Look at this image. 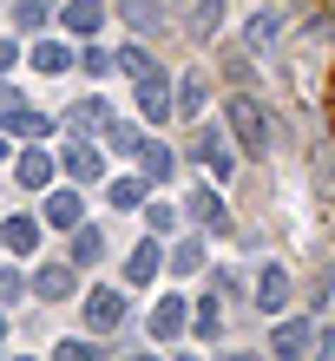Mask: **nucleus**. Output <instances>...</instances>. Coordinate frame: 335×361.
<instances>
[{
    "mask_svg": "<svg viewBox=\"0 0 335 361\" xmlns=\"http://www.w3.org/2000/svg\"><path fill=\"white\" fill-rule=\"evenodd\" d=\"M224 125H230V138H237V152H263V145H269V118H263L257 92H230Z\"/></svg>",
    "mask_w": 335,
    "mask_h": 361,
    "instance_id": "obj_1",
    "label": "nucleus"
},
{
    "mask_svg": "<svg viewBox=\"0 0 335 361\" xmlns=\"http://www.w3.org/2000/svg\"><path fill=\"white\" fill-rule=\"evenodd\" d=\"M132 99H138V118H145V125H164V118L178 112V105H171V73H164V66L138 73V79H132Z\"/></svg>",
    "mask_w": 335,
    "mask_h": 361,
    "instance_id": "obj_2",
    "label": "nucleus"
},
{
    "mask_svg": "<svg viewBox=\"0 0 335 361\" xmlns=\"http://www.w3.org/2000/svg\"><path fill=\"white\" fill-rule=\"evenodd\" d=\"M191 158L204 164V171H211V184H224L230 171H237V152H230V132H224V125H197Z\"/></svg>",
    "mask_w": 335,
    "mask_h": 361,
    "instance_id": "obj_3",
    "label": "nucleus"
},
{
    "mask_svg": "<svg viewBox=\"0 0 335 361\" xmlns=\"http://www.w3.org/2000/svg\"><path fill=\"white\" fill-rule=\"evenodd\" d=\"M27 289L39 295V302H66V295L79 289V263L66 257V263H47V269H33V276H27Z\"/></svg>",
    "mask_w": 335,
    "mask_h": 361,
    "instance_id": "obj_4",
    "label": "nucleus"
},
{
    "mask_svg": "<svg viewBox=\"0 0 335 361\" xmlns=\"http://www.w3.org/2000/svg\"><path fill=\"white\" fill-rule=\"evenodd\" d=\"M39 224H47V230H79V224H86V197H79V190H53V184H47Z\"/></svg>",
    "mask_w": 335,
    "mask_h": 361,
    "instance_id": "obj_5",
    "label": "nucleus"
},
{
    "mask_svg": "<svg viewBox=\"0 0 335 361\" xmlns=\"http://www.w3.org/2000/svg\"><path fill=\"white\" fill-rule=\"evenodd\" d=\"M191 302H184V295H158V309L145 315V329H152V342H178L184 329H191V315H184Z\"/></svg>",
    "mask_w": 335,
    "mask_h": 361,
    "instance_id": "obj_6",
    "label": "nucleus"
},
{
    "mask_svg": "<svg viewBox=\"0 0 335 361\" xmlns=\"http://www.w3.org/2000/svg\"><path fill=\"white\" fill-rule=\"evenodd\" d=\"M59 164L79 178V184H92V178H106V158H99V145L92 138H73V145H59Z\"/></svg>",
    "mask_w": 335,
    "mask_h": 361,
    "instance_id": "obj_7",
    "label": "nucleus"
},
{
    "mask_svg": "<svg viewBox=\"0 0 335 361\" xmlns=\"http://www.w3.org/2000/svg\"><path fill=\"white\" fill-rule=\"evenodd\" d=\"M171 105H178V118H204V105H211V79H204V73L171 79Z\"/></svg>",
    "mask_w": 335,
    "mask_h": 361,
    "instance_id": "obj_8",
    "label": "nucleus"
},
{
    "mask_svg": "<svg viewBox=\"0 0 335 361\" xmlns=\"http://www.w3.org/2000/svg\"><path fill=\"white\" fill-rule=\"evenodd\" d=\"M184 204H191V217H197L204 230H211V237H224V230H230V210H224V190H211V184H197V190H191V197H184Z\"/></svg>",
    "mask_w": 335,
    "mask_h": 361,
    "instance_id": "obj_9",
    "label": "nucleus"
},
{
    "mask_svg": "<svg viewBox=\"0 0 335 361\" xmlns=\"http://www.w3.org/2000/svg\"><path fill=\"white\" fill-rule=\"evenodd\" d=\"M138 171L152 178V184H171L178 178V152H171V145H158V138H138Z\"/></svg>",
    "mask_w": 335,
    "mask_h": 361,
    "instance_id": "obj_10",
    "label": "nucleus"
},
{
    "mask_svg": "<svg viewBox=\"0 0 335 361\" xmlns=\"http://www.w3.org/2000/svg\"><path fill=\"white\" fill-rule=\"evenodd\" d=\"M27 59H33V73H47V79L79 66V53L66 47V39H33V47H27Z\"/></svg>",
    "mask_w": 335,
    "mask_h": 361,
    "instance_id": "obj_11",
    "label": "nucleus"
},
{
    "mask_svg": "<svg viewBox=\"0 0 335 361\" xmlns=\"http://www.w3.org/2000/svg\"><path fill=\"white\" fill-rule=\"evenodd\" d=\"M13 178L27 184V190H47L53 184V152H47V145H27V152L13 158Z\"/></svg>",
    "mask_w": 335,
    "mask_h": 361,
    "instance_id": "obj_12",
    "label": "nucleus"
},
{
    "mask_svg": "<svg viewBox=\"0 0 335 361\" xmlns=\"http://www.w3.org/2000/svg\"><path fill=\"white\" fill-rule=\"evenodd\" d=\"M250 295H257V309H263V315H283V309H289V269L269 263V269L257 276V289H250Z\"/></svg>",
    "mask_w": 335,
    "mask_h": 361,
    "instance_id": "obj_13",
    "label": "nucleus"
},
{
    "mask_svg": "<svg viewBox=\"0 0 335 361\" xmlns=\"http://www.w3.org/2000/svg\"><path fill=\"white\" fill-rule=\"evenodd\" d=\"M86 322H92L99 335H112V329L125 322V295H118V289H92V295H86Z\"/></svg>",
    "mask_w": 335,
    "mask_h": 361,
    "instance_id": "obj_14",
    "label": "nucleus"
},
{
    "mask_svg": "<svg viewBox=\"0 0 335 361\" xmlns=\"http://www.w3.org/2000/svg\"><path fill=\"white\" fill-rule=\"evenodd\" d=\"M158 263H164V237H145L125 257V283H158Z\"/></svg>",
    "mask_w": 335,
    "mask_h": 361,
    "instance_id": "obj_15",
    "label": "nucleus"
},
{
    "mask_svg": "<svg viewBox=\"0 0 335 361\" xmlns=\"http://www.w3.org/2000/svg\"><path fill=\"white\" fill-rule=\"evenodd\" d=\"M66 33H79V39H92L99 27H106V0H66Z\"/></svg>",
    "mask_w": 335,
    "mask_h": 361,
    "instance_id": "obj_16",
    "label": "nucleus"
},
{
    "mask_svg": "<svg viewBox=\"0 0 335 361\" xmlns=\"http://www.w3.org/2000/svg\"><path fill=\"white\" fill-rule=\"evenodd\" d=\"M0 132H7V138H47V118L20 99V105H7V112H0Z\"/></svg>",
    "mask_w": 335,
    "mask_h": 361,
    "instance_id": "obj_17",
    "label": "nucleus"
},
{
    "mask_svg": "<svg viewBox=\"0 0 335 361\" xmlns=\"http://www.w3.org/2000/svg\"><path fill=\"white\" fill-rule=\"evenodd\" d=\"M33 243H39L33 217H7V224H0V250H7V257H33Z\"/></svg>",
    "mask_w": 335,
    "mask_h": 361,
    "instance_id": "obj_18",
    "label": "nucleus"
},
{
    "mask_svg": "<svg viewBox=\"0 0 335 361\" xmlns=\"http://www.w3.org/2000/svg\"><path fill=\"white\" fill-rule=\"evenodd\" d=\"M164 269L171 276H197L204 269V237H178L171 250H164Z\"/></svg>",
    "mask_w": 335,
    "mask_h": 361,
    "instance_id": "obj_19",
    "label": "nucleus"
},
{
    "mask_svg": "<svg viewBox=\"0 0 335 361\" xmlns=\"http://www.w3.org/2000/svg\"><path fill=\"white\" fill-rule=\"evenodd\" d=\"M276 33H283V13H250L243 20V47L250 53H269V47H276Z\"/></svg>",
    "mask_w": 335,
    "mask_h": 361,
    "instance_id": "obj_20",
    "label": "nucleus"
},
{
    "mask_svg": "<svg viewBox=\"0 0 335 361\" xmlns=\"http://www.w3.org/2000/svg\"><path fill=\"white\" fill-rule=\"evenodd\" d=\"M99 257H106V230H99V224H79V230H73V263L92 269Z\"/></svg>",
    "mask_w": 335,
    "mask_h": 361,
    "instance_id": "obj_21",
    "label": "nucleus"
},
{
    "mask_svg": "<svg viewBox=\"0 0 335 361\" xmlns=\"http://www.w3.org/2000/svg\"><path fill=\"white\" fill-rule=\"evenodd\" d=\"M224 20H230V0H191V33L197 39H211Z\"/></svg>",
    "mask_w": 335,
    "mask_h": 361,
    "instance_id": "obj_22",
    "label": "nucleus"
},
{
    "mask_svg": "<svg viewBox=\"0 0 335 361\" xmlns=\"http://www.w3.org/2000/svg\"><path fill=\"white\" fill-rule=\"evenodd\" d=\"M197 315H191V335H204V342H217V335H224V302H217V289L211 295H204V302H191Z\"/></svg>",
    "mask_w": 335,
    "mask_h": 361,
    "instance_id": "obj_23",
    "label": "nucleus"
},
{
    "mask_svg": "<svg viewBox=\"0 0 335 361\" xmlns=\"http://www.w3.org/2000/svg\"><path fill=\"white\" fill-rule=\"evenodd\" d=\"M118 13L132 20L138 33H164V7H158V0H118Z\"/></svg>",
    "mask_w": 335,
    "mask_h": 361,
    "instance_id": "obj_24",
    "label": "nucleus"
},
{
    "mask_svg": "<svg viewBox=\"0 0 335 361\" xmlns=\"http://www.w3.org/2000/svg\"><path fill=\"white\" fill-rule=\"evenodd\" d=\"M269 342H276V355H303V348H316V322H283Z\"/></svg>",
    "mask_w": 335,
    "mask_h": 361,
    "instance_id": "obj_25",
    "label": "nucleus"
},
{
    "mask_svg": "<svg viewBox=\"0 0 335 361\" xmlns=\"http://www.w3.org/2000/svg\"><path fill=\"white\" fill-rule=\"evenodd\" d=\"M66 125H73V132H106L112 112H106V99H86V105H73V112H66Z\"/></svg>",
    "mask_w": 335,
    "mask_h": 361,
    "instance_id": "obj_26",
    "label": "nucleus"
},
{
    "mask_svg": "<svg viewBox=\"0 0 335 361\" xmlns=\"http://www.w3.org/2000/svg\"><path fill=\"white\" fill-rule=\"evenodd\" d=\"M106 197H112V210H138L145 204V178H112Z\"/></svg>",
    "mask_w": 335,
    "mask_h": 361,
    "instance_id": "obj_27",
    "label": "nucleus"
},
{
    "mask_svg": "<svg viewBox=\"0 0 335 361\" xmlns=\"http://www.w3.org/2000/svg\"><path fill=\"white\" fill-rule=\"evenodd\" d=\"M138 210H145V224H152V237H171V230H178L171 197H152V204H138Z\"/></svg>",
    "mask_w": 335,
    "mask_h": 361,
    "instance_id": "obj_28",
    "label": "nucleus"
},
{
    "mask_svg": "<svg viewBox=\"0 0 335 361\" xmlns=\"http://www.w3.org/2000/svg\"><path fill=\"white\" fill-rule=\"evenodd\" d=\"M112 66H118L112 47H79V73H86V79H106Z\"/></svg>",
    "mask_w": 335,
    "mask_h": 361,
    "instance_id": "obj_29",
    "label": "nucleus"
},
{
    "mask_svg": "<svg viewBox=\"0 0 335 361\" xmlns=\"http://www.w3.org/2000/svg\"><path fill=\"white\" fill-rule=\"evenodd\" d=\"M20 295H33V289H27V276H20V269H7V263H0V309H13V302H20Z\"/></svg>",
    "mask_w": 335,
    "mask_h": 361,
    "instance_id": "obj_30",
    "label": "nucleus"
},
{
    "mask_svg": "<svg viewBox=\"0 0 335 361\" xmlns=\"http://www.w3.org/2000/svg\"><path fill=\"white\" fill-rule=\"evenodd\" d=\"M13 27L39 33V27H47V0H20V7H13Z\"/></svg>",
    "mask_w": 335,
    "mask_h": 361,
    "instance_id": "obj_31",
    "label": "nucleus"
},
{
    "mask_svg": "<svg viewBox=\"0 0 335 361\" xmlns=\"http://www.w3.org/2000/svg\"><path fill=\"white\" fill-rule=\"evenodd\" d=\"M106 145H112V152H138V125L112 118V125H106Z\"/></svg>",
    "mask_w": 335,
    "mask_h": 361,
    "instance_id": "obj_32",
    "label": "nucleus"
},
{
    "mask_svg": "<svg viewBox=\"0 0 335 361\" xmlns=\"http://www.w3.org/2000/svg\"><path fill=\"white\" fill-rule=\"evenodd\" d=\"M112 59H118V73H132V79H138V73H152V53H145V47H118Z\"/></svg>",
    "mask_w": 335,
    "mask_h": 361,
    "instance_id": "obj_33",
    "label": "nucleus"
},
{
    "mask_svg": "<svg viewBox=\"0 0 335 361\" xmlns=\"http://www.w3.org/2000/svg\"><path fill=\"white\" fill-rule=\"evenodd\" d=\"M53 355H59V361H92V355H99V348H92V342H59V348H53Z\"/></svg>",
    "mask_w": 335,
    "mask_h": 361,
    "instance_id": "obj_34",
    "label": "nucleus"
},
{
    "mask_svg": "<svg viewBox=\"0 0 335 361\" xmlns=\"http://www.w3.org/2000/svg\"><path fill=\"white\" fill-rule=\"evenodd\" d=\"M13 59H20V39H0V73H13Z\"/></svg>",
    "mask_w": 335,
    "mask_h": 361,
    "instance_id": "obj_35",
    "label": "nucleus"
},
{
    "mask_svg": "<svg viewBox=\"0 0 335 361\" xmlns=\"http://www.w3.org/2000/svg\"><path fill=\"white\" fill-rule=\"evenodd\" d=\"M20 99H27L20 86H0V112H7V105H20Z\"/></svg>",
    "mask_w": 335,
    "mask_h": 361,
    "instance_id": "obj_36",
    "label": "nucleus"
},
{
    "mask_svg": "<svg viewBox=\"0 0 335 361\" xmlns=\"http://www.w3.org/2000/svg\"><path fill=\"white\" fill-rule=\"evenodd\" d=\"M316 348H322V355H335V329H316Z\"/></svg>",
    "mask_w": 335,
    "mask_h": 361,
    "instance_id": "obj_37",
    "label": "nucleus"
},
{
    "mask_svg": "<svg viewBox=\"0 0 335 361\" xmlns=\"http://www.w3.org/2000/svg\"><path fill=\"white\" fill-rule=\"evenodd\" d=\"M7 152H13V138H7V132H0V158H7Z\"/></svg>",
    "mask_w": 335,
    "mask_h": 361,
    "instance_id": "obj_38",
    "label": "nucleus"
},
{
    "mask_svg": "<svg viewBox=\"0 0 335 361\" xmlns=\"http://www.w3.org/2000/svg\"><path fill=\"white\" fill-rule=\"evenodd\" d=\"M0 335H7V309H0Z\"/></svg>",
    "mask_w": 335,
    "mask_h": 361,
    "instance_id": "obj_39",
    "label": "nucleus"
}]
</instances>
